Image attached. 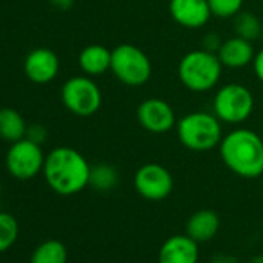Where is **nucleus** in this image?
Here are the masks:
<instances>
[{"mask_svg": "<svg viewBox=\"0 0 263 263\" xmlns=\"http://www.w3.org/2000/svg\"><path fill=\"white\" fill-rule=\"evenodd\" d=\"M91 166L85 157L73 147L61 146L45 157L44 177L47 184L59 195L79 194L90 183Z\"/></svg>", "mask_w": 263, "mask_h": 263, "instance_id": "1", "label": "nucleus"}, {"mask_svg": "<svg viewBox=\"0 0 263 263\" xmlns=\"http://www.w3.org/2000/svg\"><path fill=\"white\" fill-rule=\"evenodd\" d=\"M218 152L224 166L241 178H258L263 174V140L254 130H231L223 135Z\"/></svg>", "mask_w": 263, "mask_h": 263, "instance_id": "2", "label": "nucleus"}, {"mask_svg": "<svg viewBox=\"0 0 263 263\" xmlns=\"http://www.w3.org/2000/svg\"><path fill=\"white\" fill-rule=\"evenodd\" d=\"M180 143L192 152H209L223 138L221 121L209 111H191L175 125Z\"/></svg>", "mask_w": 263, "mask_h": 263, "instance_id": "3", "label": "nucleus"}, {"mask_svg": "<svg viewBox=\"0 0 263 263\" xmlns=\"http://www.w3.org/2000/svg\"><path fill=\"white\" fill-rule=\"evenodd\" d=\"M223 65L215 53L203 48L186 53L178 64V78L181 84L194 93H206L217 87L221 78Z\"/></svg>", "mask_w": 263, "mask_h": 263, "instance_id": "4", "label": "nucleus"}, {"mask_svg": "<svg viewBox=\"0 0 263 263\" xmlns=\"http://www.w3.org/2000/svg\"><path fill=\"white\" fill-rule=\"evenodd\" d=\"M110 71L124 85L141 87L152 78V62L140 47L121 44L111 50Z\"/></svg>", "mask_w": 263, "mask_h": 263, "instance_id": "5", "label": "nucleus"}, {"mask_svg": "<svg viewBox=\"0 0 263 263\" xmlns=\"http://www.w3.org/2000/svg\"><path fill=\"white\" fill-rule=\"evenodd\" d=\"M254 111L252 91L238 82L221 85L212 101V113L224 124H241Z\"/></svg>", "mask_w": 263, "mask_h": 263, "instance_id": "6", "label": "nucleus"}, {"mask_svg": "<svg viewBox=\"0 0 263 263\" xmlns=\"http://www.w3.org/2000/svg\"><path fill=\"white\" fill-rule=\"evenodd\" d=\"M62 104L76 116H93L102 105V93L99 85L90 76L70 78L61 90Z\"/></svg>", "mask_w": 263, "mask_h": 263, "instance_id": "7", "label": "nucleus"}, {"mask_svg": "<svg viewBox=\"0 0 263 263\" xmlns=\"http://www.w3.org/2000/svg\"><path fill=\"white\" fill-rule=\"evenodd\" d=\"M5 163L8 172L16 180L27 181L44 171L45 155L41 144L28 138H22L10 146Z\"/></svg>", "mask_w": 263, "mask_h": 263, "instance_id": "8", "label": "nucleus"}, {"mask_svg": "<svg viewBox=\"0 0 263 263\" xmlns=\"http://www.w3.org/2000/svg\"><path fill=\"white\" fill-rule=\"evenodd\" d=\"M137 192L149 201L166 200L174 191L172 174L158 163L143 164L134 177Z\"/></svg>", "mask_w": 263, "mask_h": 263, "instance_id": "9", "label": "nucleus"}, {"mask_svg": "<svg viewBox=\"0 0 263 263\" xmlns=\"http://www.w3.org/2000/svg\"><path fill=\"white\" fill-rule=\"evenodd\" d=\"M140 125L151 134H167L177 125V116L172 105L161 98H147L137 108Z\"/></svg>", "mask_w": 263, "mask_h": 263, "instance_id": "10", "label": "nucleus"}, {"mask_svg": "<svg viewBox=\"0 0 263 263\" xmlns=\"http://www.w3.org/2000/svg\"><path fill=\"white\" fill-rule=\"evenodd\" d=\"M171 17L184 28L198 30L212 17L208 0H169Z\"/></svg>", "mask_w": 263, "mask_h": 263, "instance_id": "11", "label": "nucleus"}, {"mask_svg": "<svg viewBox=\"0 0 263 263\" xmlns=\"http://www.w3.org/2000/svg\"><path fill=\"white\" fill-rule=\"evenodd\" d=\"M59 68V58L50 48H34L28 53L24 64L27 78L34 84H48L54 81Z\"/></svg>", "mask_w": 263, "mask_h": 263, "instance_id": "12", "label": "nucleus"}, {"mask_svg": "<svg viewBox=\"0 0 263 263\" xmlns=\"http://www.w3.org/2000/svg\"><path fill=\"white\" fill-rule=\"evenodd\" d=\"M198 243L187 234L169 237L160 248L158 263H198Z\"/></svg>", "mask_w": 263, "mask_h": 263, "instance_id": "13", "label": "nucleus"}, {"mask_svg": "<svg viewBox=\"0 0 263 263\" xmlns=\"http://www.w3.org/2000/svg\"><path fill=\"white\" fill-rule=\"evenodd\" d=\"M217 56L224 68L238 70L252 64L255 58V50L252 42L245 41L238 36H232L223 41Z\"/></svg>", "mask_w": 263, "mask_h": 263, "instance_id": "14", "label": "nucleus"}, {"mask_svg": "<svg viewBox=\"0 0 263 263\" xmlns=\"http://www.w3.org/2000/svg\"><path fill=\"white\" fill-rule=\"evenodd\" d=\"M220 229V218L212 209H200L194 212L186 223V234L198 245L212 240Z\"/></svg>", "mask_w": 263, "mask_h": 263, "instance_id": "15", "label": "nucleus"}, {"mask_svg": "<svg viewBox=\"0 0 263 263\" xmlns=\"http://www.w3.org/2000/svg\"><path fill=\"white\" fill-rule=\"evenodd\" d=\"M79 67L87 76H101L110 70L111 50L104 45L91 44L79 53Z\"/></svg>", "mask_w": 263, "mask_h": 263, "instance_id": "16", "label": "nucleus"}, {"mask_svg": "<svg viewBox=\"0 0 263 263\" xmlns=\"http://www.w3.org/2000/svg\"><path fill=\"white\" fill-rule=\"evenodd\" d=\"M27 122L24 116L10 107L0 108V138L7 143H16L27 135Z\"/></svg>", "mask_w": 263, "mask_h": 263, "instance_id": "17", "label": "nucleus"}, {"mask_svg": "<svg viewBox=\"0 0 263 263\" xmlns=\"http://www.w3.org/2000/svg\"><path fill=\"white\" fill-rule=\"evenodd\" d=\"M261 25L263 22L251 11L241 10L238 14L232 17V28L235 36L249 42H255L257 39L261 37Z\"/></svg>", "mask_w": 263, "mask_h": 263, "instance_id": "18", "label": "nucleus"}, {"mask_svg": "<svg viewBox=\"0 0 263 263\" xmlns=\"http://www.w3.org/2000/svg\"><path fill=\"white\" fill-rule=\"evenodd\" d=\"M67 258L68 252L62 241L47 240L34 249L31 263H67Z\"/></svg>", "mask_w": 263, "mask_h": 263, "instance_id": "19", "label": "nucleus"}, {"mask_svg": "<svg viewBox=\"0 0 263 263\" xmlns=\"http://www.w3.org/2000/svg\"><path fill=\"white\" fill-rule=\"evenodd\" d=\"M118 184V172L110 164H98L90 171V183L93 189L99 192H105L113 189Z\"/></svg>", "mask_w": 263, "mask_h": 263, "instance_id": "20", "label": "nucleus"}, {"mask_svg": "<svg viewBox=\"0 0 263 263\" xmlns=\"http://www.w3.org/2000/svg\"><path fill=\"white\" fill-rule=\"evenodd\" d=\"M17 235H19L17 220L8 212H0V254L8 251L16 243Z\"/></svg>", "mask_w": 263, "mask_h": 263, "instance_id": "21", "label": "nucleus"}, {"mask_svg": "<svg viewBox=\"0 0 263 263\" xmlns=\"http://www.w3.org/2000/svg\"><path fill=\"white\" fill-rule=\"evenodd\" d=\"M211 13L218 19H232L243 8L245 0H208Z\"/></svg>", "mask_w": 263, "mask_h": 263, "instance_id": "22", "label": "nucleus"}, {"mask_svg": "<svg viewBox=\"0 0 263 263\" xmlns=\"http://www.w3.org/2000/svg\"><path fill=\"white\" fill-rule=\"evenodd\" d=\"M47 128L42 125V124H33V125H28L27 127V135L25 138L37 143V144H42L45 140H47Z\"/></svg>", "mask_w": 263, "mask_h": 263, "instance_id": "23", "label": "nucleus"}, {"mask_svg": "<svg viewBox=\"0 0 263 263\" xmlns=\"http://www.w3.org/2000/svg\"><path fill=\"white\" fill-rule=\"evenodd\" d=\"M221 44H223V41H221V37L217 33H208L203 37L201 48L206 50V51H209V53H215L217 54L218 50H220V47H221Z\"/></svg>", "mask_w": 263, "mask_h": 263, "instance_id": "24", "label": "nucleus"}, {"mask_svg": "<svg viewBox=\"0 0 263 263\" xmlns=\"http://www.w3.org/2000/svg\"><path fill=\"white\" fill-rule=\"evenodd\" d=\"M252 68H254V74L257 76V79L263 84V48L255 53V58L252 61Z\"/></svg>", "mask_w": 263, "mask_h": 263, "instance_id": "25", "label": "nucleus"}, {"mask_svg": "<svg viewBox=\"0 0 263 263\" xmlns=\"http://www.w3.org/2000/svg\"><path fill=\"white\" fill-rule=\"evenodd\" d=\"M50 4L58 8V10H62V11H67L73 7L74 0H50Z\"/></svg>", "mask_w": 263, "mask_h": 263, "instance_id": "26", "label": "nucleus"}, {"mask_svg": "<svg viewBox=\"0 0 263 263\" xmlns=\"http://www.w3.org/2000/svg\"><path fill=\"white\" fill-rule=\"evenodd\" d=\"M211 263H238V261L232 255H229V254H217L211 260Z\"/></svg>", "mask_w": 263, "mask_h": 263, "instance_id": "27", "label": "nucleus"}, {"mask_svg": "<svg viewBox=\"0 0 263 263\" xmlns=\"http://www.w3.org/2000/svg\"><path fill=\"white\" fill-rule=\"evenodd\" d=\"M249 263H263V255H255L249 260Z\"/></svg>", "mask_w": 263, "mask_h": 263, "instance_id": "28", "label": "nucleus"}, {"mask_svg": "<svg viewBox=\"0 0 263 263\" xmlns=\"http://www.w3.org/2000/svg\"><path fill=\"white\" fill-rule=\"evenodd\" d=\"M261 41H263V25H261V37H260Z\"/></svg>", "mask_w": 263, "mask_h": 263, "instance_id": "29", "label": "nucleus"}, {"mask_svg": "<svg viewBox=\"0 0 263 263\" xmlns=\"http://www.w3.org/2000/svg\"><path fill=\"white\" fill-rule=\"evenodd\" d=\"M261 140H263V134H261Z\"/></svg>", "mask_w": 263, "mask_h": 263, "instance_id": "30", "label": "nucleus"}]
</instances>
